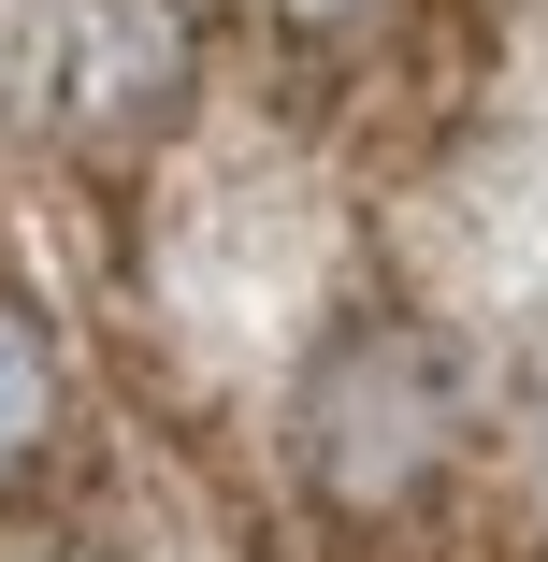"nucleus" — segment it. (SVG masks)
<instances>
[{
    "mask_svg": "<svg viewBox=\"0 0 548 562\" xmlns=\"http://www.w3.org/2000/svg\"><path fill=\"white\" fill-rule=\"evenodd\" d=\"M477 462V361L448 317L418 303H333L289 361V491L317 505V533L390 548L418 519H448Z\"/></svg>",
    "mask_w": 548,
    "mask_h": 562,
    "instance_id": "f257e3e1",
    "label": "nucleus"
},
{
    "mask_svg": "<svg viewBox=\"0 0 548 562\" xmlns=\"http://www.w3.org/2000/svg\"><path fill=\"white\" fill-rule=\"evenodd\" d=\"M15 87L72 173H145L202 101V0H30Z\"/></svg>",
    "mask_w": 548,
    "mask_h": 562,
    "instance_id": "f03ea898",
    "label": "nucleus"
},
{
    "mask_svg": "<svg viewBox=\"0 0 548 562\" xmlns=\"http://www.w3.org/2000/svg\"><path fill=\"white\" fill-rule=\"evenodd\" d=\"M72 432V375H58V331L30 289H0V505H15Z\"/></svg>",
    "mask_w": 548,
    "mask_h": 562,
    "instance_id": "7ed1b4c3",
    "label": "nucleus"
},
{
    "mask_svg": "<svg viewBox=\"0 0 548 562\" xmlns=\"http://www.w3.org/2000/svg\"><path fill=\"white\" fill-rule=\"evenodd\" d=\"M505 519L548 548V361L519 375V404H505Z\"/></svg>",
    "mask_w": 548,
    "mask_h": 562,
    "instance_id": "20e7f679",
    "label": "nucleus"
},
{
    "mask_svg": "<svg viewBox=\"0 0 548 562\" xmlns=\"http://www.w3.org/2000/svg\"><path fill=\"white\" fill-rule=\"evenodd\" d=\"M260 15L289 30V44H347V30H376L390 0H260Z\"/></svg>",
    "mask_w": 548,
    "mask_h": 562,
    "instance_id": "39448f33",
    "label": "nucleus"
},
{
    "mask_svg": "<svg viewBox=\"0 0 548 562\" xmlns=\"http://www.w3.org/2000/svg\"><path fill=\"white\" fill-rule=\"evenodd\" d=\"M30 562H101V548H30Z\"/></svg>",
    "mask_w": 548,
    "mask_h": 562,
    "instance_id": "423d86ee",
    "label": "nucleus"
}]
</instances>
